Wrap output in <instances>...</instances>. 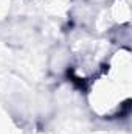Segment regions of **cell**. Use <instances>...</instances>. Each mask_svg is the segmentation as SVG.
Segmentation results:
<instances>
[{"instance_id":"cell-1","label":"cell","mask_w":132,"mask_h":134,"mask_svg":"<svg viewBox=\"0 0 132 134\" xmlns=\"http://www.w3.org/2000/svg\"><path fill=\"white\" fill-rule=\"evenodd\" d=\"M131 53L118 50L106 69L93 80L89 91V103L95 114L109 117L118 114L131 98Z\"/></svg>"}]
</instances>
